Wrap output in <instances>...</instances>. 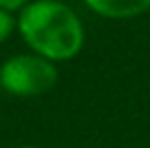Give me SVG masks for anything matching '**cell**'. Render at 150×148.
Segmentation results:
<instances>
[{"label":"cell","instance_id":"1","mask_svg":"<svg viewBox=\"0 0 150 148\" xmlns=\"http://www.w3.org/2000/svg\"><path fill=\"white\" fill-rule=\"evenodd\" d=\"M18 33L35 55L52 63L74 59L85 44L81 18L61 0H30L18 15Z\"/></svg>","mask_w":150,"mask_h":148},{"label":"cell","instance_id":"2","mask_svg":"<svg viewBox=\"0 0 150 148\" xmlns=\"http://www.w3.org/2000/svg\"><path fill=\"white\" fill-rule=\"evenodd\" d=\"M59 81L57 63L39 57L35 52H24L9 57L0 65V87L11 96L30 98L54 89Z\"/></svg>","mask_w":150,"mask_h":148},{"label":"cell","instance_id":"3","mask_svg":"<svg viewBox=\"0 0 150 148\" xmlns=\"http://www.w3.org/2000/svg\"><path fill=\"white\" fill-rule=\"evenodd\" d=\"M89 11L109 20H128L146 13L150 0H83Z\"/></svg>","mask_w":150,"mask_h":148},{"label":"cell","instance_id":"4","mask_svg":"<svg viewBox=\"0 0 150 148\" xmlns=\"http://www.w3.org/2000/svg\"><path fill=\"white\" fill-rule=\"evenodd\" d=\"M15 28H18V20L13 18V13L0 9V44L7 42V39L11 37V33Z\"/></svg>","mask_w":150,"mask_h":148},{"label":"cell","instance_id":"5","mask_svg":"<svg viewBox=\"0 0 150 148\" xmlns=\"http://www.w3.org/2000/svg\"><path fill=\"white\" fill-rule=\"evenodd\" d=\"M28 2H30V0H0V9L13 13V11H22Z\"/></svg>","mask_w":150,"mask_h":148},{"label":"cell","instance_id":"6","mask_svg":"<svg viewBox=\"0 0 150 148\" xmlns=\"http://www.w3.org/2000/svg\"><path fill=\"white\" fill-rule=\"evenodd\" d=\"M13 148H39V146H30V144H22V146H13Z\"/></svg>","mask_w":150,"mask_h":148}]
</instances>
